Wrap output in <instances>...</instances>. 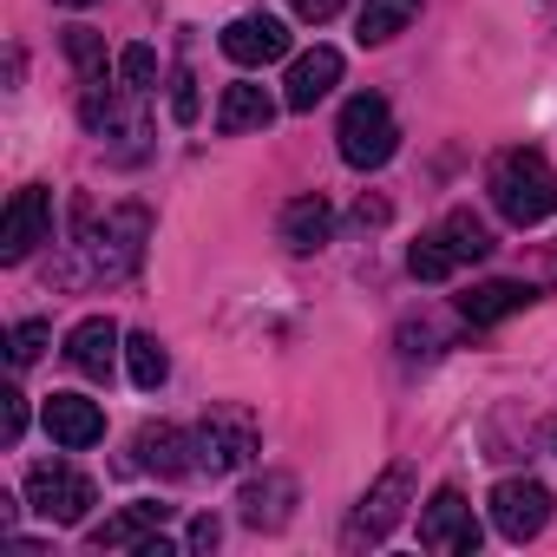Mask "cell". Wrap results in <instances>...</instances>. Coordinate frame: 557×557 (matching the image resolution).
Listing matches in <instances>:
<instances>
[{"instance_id": "6da1fadb", "label": "cell", "mask_w": 557, "mask_h": 557, "mask_svg": "<svg viewBox=\"0 0 557 557\" xmlns=\"http://www.w3.org/2000/svg\"><path fill=\"white\" fill-rule=\"evenodd\" d=\"M145 243H151V210L145 203H119V210H92L79 203V256H86V275H99V283H125V275H138L145 262Z\"/></svg>"}, {"instance_id": "7a4b0ae2", "label": "cell", "mask_w": 557, "mask_h": 557, "mask_svg": "<svg viewBox=\"0 0 557 557\" xmlns=\"http://www.w3.org/2000/svg\"><path fill=\"white\" fill-rule=\"evenodd\" d=\"M485 190H492V210H498L505 223H518V230L557 216V171H550V158L531 151V145L498 151L492 171H485Z\"/></svg>"}, {"instance_id": "3957f363", "label": "cell", "mask_w": 557, "mask_h": 557, "mask_svg": "<svg viewBox=\"0 0 557 557\" xmlns=\"http://www.w3.org/2000/svg\"><path fill=\"white\" fill-rule=\"evenodd\" d=\"M492 256V230L472 216V210H446L413 249H407V269L413 283H446V275H459L466 262H485Z\"/></svg>"}, {"instance_id": "277c9868", "label": "cell", "mask_w": 557, "mask_h": 557, "mask_svg": "<svg viewBox=\"0 0 557 557\" xmlns=\"http://www.w3.org/2000/svg\"><path fill=\"white\" fill-rule=\"evenodd\" d=\"M190 453H197V472L230 479V472H243L262 453V426H256L249 407H210L197 420V433H190Z\"/></svg>"}, {"instance_id": "5b68a950", "label": "cell", "mask_w": 557, "mask_h": 557, "mask_svg": "<svg viewBox=\"0 0 557 557\" xmlns=\"http://www.w3.org/2000/svg\"><path fill=\"white\" fill-rule=\"evenodd\" d=\"M335 145L355 171H381L394 151H400V125H394V106L381 92H355L342 106V125H335Z\"/></svg>"}, {"instance_id": "8992f818", "label": "cell", "mask_w": 557, "mask_h": 557, "mask_svg": "<svg viewBox=\"0 0 557 557\" xmlns=\"http://www.w3.org/2000/svg\"><path fill=\"white\" fill-rule=\"evenodd\" d=\"M27 505H34L47 524H86L92 505H99V485H92L79 466H66V459H40V466L27 472Z\"/></svg>"}, {"instance_id": "52a82bcc", "label": "cell", "mask_w": 557, "mask_h": 557, "mask_svg": "<svg viewBox=\"0 0 557 557\" xmlns=\"http://www.w3.org/2000/svg\"><path fill=\"white\" fill-rule=\"evenodd\" d=\"M407 498H413V466H387L374 485H368V498L355 505V518H348V531H342V544L348 550H368V544H387V531L407 518Z\"/></svg>"}, {"instance_id": "ba28073f", "label": "cell", "mask_w": 557, "mask_h": 557, "mask_svg": "<svg viewBox=\"0 0 557 557\" xmlns=\"http://www.w3.org/2000/svg\"><path fill=\"white\" fill-rule=\"evenodd\" d=\"M485 505H492V531H498V537H511V544L537 537V531L550 524V511H557L550 485H537V479H498Z\"/></svg>"}, {"instance_id": "9c48e42d", "label": "cell", "mask_w": 557, "mask_h": 557, "mask_svg": "<svg viewBox=\"0 0 557 557\" xmlns=\"http://www.w3.org/2000/svg\"><path fill=\"white\" fill-rule=\"evenodd\" d=\"M420 544H426V550H446V557H472V550L485 544V524L472 518L466 492L440 485V492L426 498V511H420Z\"/></svg>"}, {"instance_id": "30bf717a", "label": "cell", "mask_w": 557, "mask_h": 557, "mask_svg": "<svg viewBox=\"0 0 557 557\" xmlns=\"http://www.w3.org/2000/svg\"><path fill=\"white\" fill-rule=\"evenodd\" d=\"M40 243H53V190L47 184H27V190H14L8 223H0V256L27 262Z\"/></svg>"}, {"instance_id": "8fae6325", "label": "cell", "mask_w": 557, "mask_h": 557, "mask_svg": "<svg viewBox=\"0 0 557 557\" xmlns=\"http://www.w3.org/2000/svg\"><path fill=\"white\" fill-rule=\"evenodd\" d=\"M283 53H289V27L275 21V14H243V21L223 27V60L243 66V73H256V66H269V60H283Z\"/></svg>"}, {"instance_id": "7c38bea8", "label": "cell", "mask_w": 557, "mask_h": 557, "mask_svg": "<svg viewBox=\"0 0 557 557\" xmlns=\"http://www.w3.org/2000/svg\"><path fill=\"white\" fill-rule=\"evenodd\" d=\"M40 420H47L53 446H66V453H86V446L106 440V407L86 400V394H53V400L40 407Z\"/></svg>"}, {"instance_id": "4fadbf2b", "label": "cell", "mask_w": 557, "mask_h": 557, "mask_svg": "<svg viewBox=\"0 0 557 557\" xmlns=\"http://www.w3.org/2000/svg\"><path fill=\"white\" fill-rule=\"evenodd\" d=\"M236 518H243L249 531H283V524L296 518V479H289V472L249 479V485L236 492Z\"/></svg>"}, {"instance_id": "5bb4252c", "label": "cell", "mask_w": 557, "mask_h": 557, "mask_svg": "<svg viewBox=\"0 0 557 557\" xmlns=\"http://www.w3.org/2000/svg\"><path fill=\"white\" fill-rule=\"evenodd\" d=\"M335 86H342V53H335V47H309L302 60H289L283 106H289V112H315Z\"/></svg>"}, {"instance_id": "9a60e30c", "label": "cell", "mask_w": 557, "mask_h": 557, "mask_svg": "<svg viewBox=\"0 0 557 557\" xmlns=\"http://www.w3.org/2000/svg\"><path fill=\"white\" fill-rule=\"evenodd\" d=\"M132 466L138 472H158V479H190L197 472V453H190V433L184 426H138L132 440Z\"/></svg>"}, {"instance_id": "2e32d148", "label": "cell", "mask_w": 557, "mask_h": 557, "mask_svg": "<svg viewBox=\"0 0 557 557\" xmlns=\"http://www.w3.org/2000/svg\"><path fill=\"white\" fill-rule=\"evenodd\" d=\"M283 243L296 249V256H315V249H329L335 243V210H329V197L322 190H302V197H289L283 203Z\"/></svg>"}, {"instance_id": "e0dca14e", "label": "cell", "mask_w": 557, "mask_h": 557, "mask_svg": "<svg viewBox=\"0 0 557 557\" xmlns=\"http://www.w3.org/2000/svg\"><path fill=\"white\" fill-rule=\"evenodd\" d=\"M119 348H125V335H119V322H112V315H86V322L66 335V361H73L86 381H112Z\"/></svg>"}, {"instance_id": "ac0fdd59", "label": "cell", "mask_w": 557, "mask_h": 557, "mask_svg": "<svg viewBox=\"0 0 557 557\" xmlns=\"http://www.w3.org/2000/svg\"><path fill=\"white\" fill-rule=\"evenodd\" d=\"M531 302H537L531 283H511V275H498V283H472V289L459 296V315H466L472 329H492V322H505V315H518V309H531Z\"/></svg>"}, {"instance_id": "d6986e66", "label": "cell", "mask_w": 557, "mask_h": 557, "mask_svg": "<svg viewBox=\"0 0 557 557\" xmlns=\"http://www.w3.org/2000/svg\"><path fill=\"white\" fill-rule=\"evenodd\" d=\"M269 119H275V99H269L256 79H236V86H223V99H216V132H223V138L269 132Z\"/></svg>"}, {"instance_id": "ffe728a7", "label": "cell", "mask_w": 557, "mask_h": 557, "mask_svg": "<svg viewBox=\"0 0 557 557\" xmlns=\"http://www.w3.org/2000/svg\"><path fill=\"white\" fill-rule=\"evenodd\" d=\"M164 518H171V505H125L119 518H106V524H92V550H138L151 531H164Z\"/></svg>"}, {"instance_id": "44dd1931", "label": "cell", "mask_w": 557, "mask_h": 557, "mask_svg": "<svg viewBox=\"0 0 557 557\" xmlns=\"http://www.w3.org/2000/svg\"><path fill=\"white\" fill-rule=\"evenodd\" d=\"M125 368H132L138 394H158L171 381V355L158 348V335H125Z\"/></svg>"}, {"instance_id": "7402d4cb", "label": "cell", "mask_w": 557, "mask_h": 557, "mask_svg": "<svg viewBox=\"0 0 557 557\" xmlns=\"http://www.w3.org/2000/svg\"><path fill=\"white\" fill-rule=\"evenodd\" d=\"M413 14H420V0H368L361 8V47H387L394 34H407Z\"/></svg>"}, {"instance_id": "603a6c76", "label": "cell", "mask_w": 557, "mask_h": 557, "mask_svg": "<svg viewBox=\"0 0 557 557\" xmlns=\"http://www.w3.org/2000/svg\"><path fill=\"white\" fill-rule=\"evenodd\" d=\"M66 60L79 66V86H106V40L92 27H66Z\"/></svg>"}, {"instance_id": "cb8c5ba5", "label": "cell", "mask_w": 557, "mask_h": 557, "mask_svg": "<svg viewBox=\"0 0 557 557\" xmlns=\"http://www.w3.org/2000/svg\"><path fill=\"white\" fill-rule=\"evenodd\" d=\"M47 342H53L47 322H14V329H8V361H14V368H34V361L47 355Z\"/></svg>"}, {"instance_id": "d4e9b609", "label": "cell", "mask_w": 557, "mask_h": 557, "mask_svg": "<svg viewBox=\"0 0 557 557\" xmlns=\"http://www.w3.org/2000/svg\"><path fill=\"white\" fill-rule=\"evenodd\" d=\"M119 79H125V92H151L158 86V53L151 47H125L119 53Z\"/></svg>"}, {"instance_id": "484cf974", "label": "cell", "mask_w": 557, "mask_h": 557, "mask_svg": "<svg viewBox=\"0 0 557 557\" xmlns=\"http://www.w3.org/2000/svg\"><path fill=\"white\" fill-rule=\"evenodd\" d=\"M21 433H27V400H21V387H8L0 394V440L21 446Z\"/></svg>"}, {"instance_id": "4316f807", "label": "cell", "mask_w": 557, "mask_h": 557, "mask_svg": "<svg viewBox=\"0 0 557 557\" xmlns=\"http://www.w3.org/2000/svg\"><path fill=\"white\" fill-rule=\"evenodd\" d=\"M171 119H177V125H197V79H190V73L171 79Z\"/></svg>"}, {"instance_id": "83f0119b", "label": "cell", "mask_w": 557, "mask_h": 557, "mask_svg": "<svg viewBox=\"0 0 557 557\" xmlns=\"http://www.w3.org/2000/svg\"><path fill=\"white\" fill-rule=\"evenodd\" d=\"M342 8H348V0H296V21H309V27H329Z\"/></svg>"}, {"instance_id": "f1b7e54d", "label": "cell", "mask_w": 557, "mask_h": 557, "mask_svg": "<svg viewBox=\"0 0 557 557\" xmlns=\"http://www.w3.org/2000/svg\"><path fill=\"white\" fill-rule=\"evenodd\" d=\"M216 537H223V524H216V518L203 511V518L190 524V537H184V544H190V550H216Z\"/></svg>"}, {"instance_id": "f546056e", "label": "cell", "mask_w": 557, "mask_h": 557, "mask_svg": "<svg viewBox=\"0 0 557 557\" xmlns=\"http://www.w3.org/2000/svg\"><path fill=\"white\" fill-rule=\"evenodd\" d=\"M355 223H361V230H368V223H387V203H381V197H361V203H355Z\"/></svg>"}, {"instance_id": "4dcf8cb0", "label": "cell", "mask_w": 557, "mask_h": 557, "mask_svg": "<svg viewBox=\"0 0 557 557\" xmlns=\"http://www.w3.org/2000/svg\"><path fill=\"white\" fill-rule=\"evenodd\" d=\"M60 8H92V0H60Z\"/></svg>"}, {"instance_id": "1f68e13d", "label": "cell", "mask_w": 557, "mask_h": 557, "mask_svg": "<svg viewBox=\"0 0 557 557\" xmlns=\"http://www.w3.org/2000/svg\"><path fill=\"white\" fill-rule=\"evenodd\" d=\"M550 446H557V433H550Z\"/></svg>"}]
</instances>
